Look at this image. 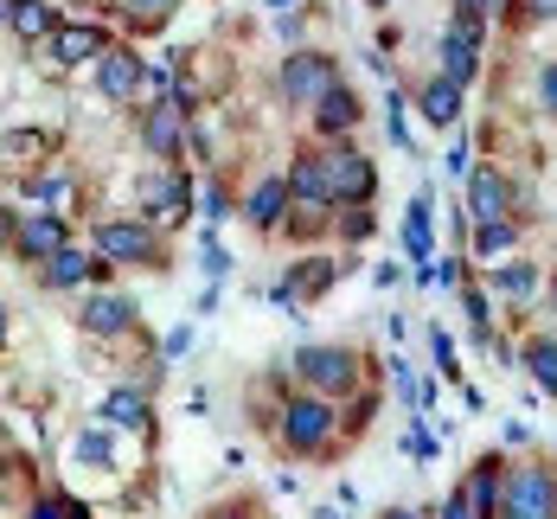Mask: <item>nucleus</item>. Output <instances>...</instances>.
I'll return each instance as SVG.
<instances>
[{
    "label": "nucleus",
    "instance_id": "38",
    "mask_svg": "<svg viewBox=\"0 0 557 519\" xmlns=\"http://www.w3.org/2000/svg\"><path fill=\"white\" fill-rule=\"evenodd\" d=\"M224 270H231V257H224V244H219V237H206V276L219 283Z\"/></svg>",
    "mask_w": 557,
    "mask_h": 519
},
{
    "label": "nucleus",
    "instance_id": "36",
    "mask_svg": "<svg viewBox=\"0 0 557 519\" xmlns=\"http://www.w3.org/2000/svg\"><path fill=\"white\" fill-rule=\"evenodd\" d=\"M173 90V71L168 64H148V77H141V97H168Z\"/></svg>",
    "mask_w": 557,
    "mask_h": 519
},
{
    "label": "nucleus",
    "instance_id": "17",
    "mask_svg": "<svg viewBox=\"0 0 557 519\" xmlns=\"http://www.w3.org/2000/svg\"><path fill=\"white\" fill-rule=\"evenodd\" d=\"M110 52V39H103V26H58L52 33V58L58 64H90V58Z\"/></svg>",
    "mask_w": 557,
    "mask_h": 519
},
{
    "label": "nucleus",
    "instance_id": "14",
    "mask_svg": "<svg viewBox=\"0 0 557 519\" xmlns=\"http://www.w3.org/2000/svg\"><path fill=\"white\" fill-rule=\"evenodd\" d=\"M64 244H71V237H64V219H58V212H33V219H20V231H13V250L33 257V263L58 257Z\"/></svg>",
    "mask_w": 557,
    "mask_h": 519
},
{
    "label": "nucleus",
    "instance_id": "6",
    "mask_svg": "<svg viewBox=\"0 0 557 519\" xmlns=\"http://www.w3.org/2000/svg\"><path fill=\"white\" fill-rule=\"evenodd\" d=\"M321 155H327V180H334V206H366V199H372V186H379L372 161H366L352 141H327Z\"/></svg>",
    "mask_w": 557,
    "mask_h": 519
},
{
    "label": "nucleus",
    "instance_id": "24",
    "mask_svg": "<svg viewBox=\"0 0 557 519\" xmlns=\"http://www.w3.org/2000/svg\"><path fill=\"white\" fill-rule=\"evenodd\" d=\"M494 288H500L506 301H532L539 270H532V263H494Z\"/></svg>",
    "mask_w": 557,
    "mask_h": 519
},
{
    "label": "nucleus",
    "instance_id": "4",
    "mask_svg": "<svg viewBox=\"0 0 557 519\" xmlns=\"http://www.w3.org/2000/svg\"><path fill=\"white\" fill-rule=\"evenodd\" d=\"M97 257H110V263H168V250H161L148 219H103L97 225Z\"/></svg>",
    "mask_w": 557,
    "mask_h": 519
},
{
    "label": "nucleus",
    "instance_id": "26",
    "mask_svg": "<svg viewBox=\"0 0 557 519\" xmlns=\"http://www.w3.org/2000/svg\"><path fill=\"white\" fill-rule=\"evenodd\" d=\"M0 155H7L13 168H26V161H39V155H52V141H46L39 128H13V135L0 141Z\"/></svg>",
    "mask_w": 557,
    "mask_h": 519
},
{
    "label": "nucleus",
    "instance_id": "20",
    "mask_svg": "<svg viewBox=\"0 0 557 519\" xmlns=\"http://www.w3.org/2000/svg\"><path fill=\"white\" fill-rule=\"evenodd\" d=\"M352 122H359V97H352L346 84H339V90H327V97L314 103V128H321V135H334V141L352 128Z\"/></svg>",
    "mask_w": 557,
    "mask_h": 519
},
{
    "label": "nucleus",
    "instance_id": "50",
    "mask_svg": "<svg viewBox=\"0 0 557 519\" xmlns=\"http://www.w3.org/2000/svg\"><path fill=\"white\" fill-rule=\"evenodd\" d=\"M0 341H7V308H0Z\"/></svg>",
    "mask_w": 557,
    "mask_h": 519
},
{
    "label": "nucleus",
    "instance_id": "42",
    "mask_svg": "<svg viewBox=\"0 0 557 519\" xmlns=\"http://www.w3.org/2000/svg\"><path fill=\"white\" fill-rule=\"evenodd\" d=\"M186 346H193V328H173V334H168V353H173V359H180Z\"/></svg>",
    "mask_w": 557,
    "mask_h": 519
},
{
    "label": "nucleus",
    "instance_id": "35",
    "mask_svg": "<svg viewBox=\"0 0 557 519\" xmlns=\"http://www.w3.org/2000/svg\"><path fill=\"white\" fill-rule=\"evenodd\" d=\"M339 237H372V212H366V206L339 212Z\"/></svg>",
    "mask_w": 557,
    "mask_h": 519
},
{
    "label": "nucleus",
    "instance_id": "37",
    "mask_svg": "<svg viewBox=\"0 0 557 519\" xmlns=\"http://www.w3.org/2000/svg\"><path fill=\"white\" fill-rule=\"evenodd\" d=\"M199 212H206V219L219 225L224 212H231V206H224V186H206V193H199Z\"/></svg>",
    "mask_w": 557,
    "mask_h": 519
},
{
    "label": "nucleus",
    "instance_id": "18",
    "mask_svg": "<svg viewBox=\"0 0 557 519\" xmlns=\"http://www.w3.org/2000/svg\"><path fill=\"white\" fill-rule=\"evenodd\" d=\"M417 110H423V122H436V128H455V115H461V84H455V77H430L423 97H417Z\"/></svg>",
    "mask_w": 557,
    "mask_h": 519
},
{
    "label": "nucleus",
    "instance_id": "33",
    "mask_svg": "<svg viewBox=\"0 0 557 519\" xmlns=\"http://www.w3.org/2000/svg\"><path fill=\"white\" fill-rule=\"evenodd\" d=\"M430 346H436V366H443V379H461V359H455V341H448L443 328L430 334Z\"/></svg>",
    "mask_w": 557,
    "mask_h": 519
},
{
    "label": "nucleus",
    "instance_id": "7",
    "mask_svg": "<svg viewBox=\"0 0 557 519\" xmlns=\"http://www.w3.org/2000/svg\"><path fill=\"white\" fill-rule=\"evenodd\" d=\"M141 206H148L154 225H168V231L186 225V219H193V180H186L180 168L148 173V180H141Z\"/></svg>",
    "mask_w": 557,
    "mask_h": 519
},
{
    "label": "nucleus",
    "instance_id": "41",
    "mask_svg": "<svg viewBox=\"0 0 557 519\" xmlns=\"http://www.w3.org/2000/svg\"><path fill=\"white\" fill-rule=\"evenodd\" d=\"M436 519H474V507L461 501V487H455V494H448V501H443V514H436Z\"/></svg>",
    "mask_w": 557,
    "mask_h": 519
},
{
    "label": "nucleus",
    "instance_id": "22",
    "mask_svg": "<svg viewBox=\"0 0 557 519\" xmlns=\"http://www.w3.org/2000/svg\"><path fill=\"white\" fill-rule=\"evenodd\" d=\"M7 26H13V33H20L26 46H46V39H52V33H58V13H52V7H46V0H20Z\"/></svg>",
    "mask_w": 557,
    "mask_h": 519
},
{
    "label": "nucleus",
    "instance_id": "25",
    "mask_svg": "<svg viewBox=\"0 0 557 519\" xmlns=\"http://www.w3.org/2000/svg\"><path fill=\"white\" fill-rule=\"evenodd\" d=\"M512 237H519V231H512V219H487V225L474 231V257H487V263H500L506 250H512Z\"/></svg>",
    "mask_w": 557,
    "mask_h": 519
},
{
    "label": "nucleus",
    "instance_id": "10",
    "mask_svg": "<svg viewBox=\"0 0 557 519\" xmlns=\"http://www.w3.org/2000/svg\"><path fill=\"white\" fill-rule=\"evenodd\" d=\"M141 148L154 155V161H180V148H186V110L180 103H148L141 115Z\"/></svg>",
    "mask_w": 557,
    "mask_h": 519
},
{
    "label": "nucleus",
    "instance_id": "48",
    "mask_svg": "<svg viewBox=\"0 0 557 519\" xmlns=\"http://www.w3.org/2000/svg\"><path fill=\"white\" fill-rule=\"evenodd\" d=\"M13 231H20L13 225V212H0V237H13Z\"/></svg>",
    "mask_w": 557,
    "mask_h": 519
},
{
    "label": "nucleus",
    "instance_id": "8",
    "mask_svg": "<svg viewBox=\"0 0 557 519\" xmlns=\"http://www.w3.org/2000/svg\"><path fill=\"white\" fill-rule=\"evenodd\" d=\"M474 71H481V13H455L443 33V77H455L468 90Z\"/></svg>",
    "mask_w": 557,
    "mask_h": 519
},
{
    "label": "nucleus",
    "instance_id": "1",
    "mask_svg": "<svg viewBox=\"0 0 557 519\" xmlns=\"http://www.w3.org/2000/svg\"><path fill=\"white\" fill-rule=\"evenodd\" d=\"M334 430H339V417H334V404L321 398V392L282 404V449H288V456H314V449H327Z\"/></svg>",
    "mask_w": 557,
    "mask_h": 519
},
{
    "label": "nucleus",
    "instance_id": "2",
    "mask_svg": "<svg viewBox=\"0 0 557 519\" xmlns=\"http://www.w3.org/2000/svg\"><path fill=\"white\" fill-rule=\"evenodd\" d=\"M500 519H557V468H545V461L506 468Z\"/></svg>",
    "mask_w": 557,
    "mask_h": 519
},
{
    "label": "nucleus",
    "instance_id": "45",
    "mask_svg": "<svg viewBox=\"0 0 557 519\" xmlns=\"http://www.w3.org/2000/svg\"><path fill=\"white\" fill-rule=\"evenodd\" d=\"M212 519H257V514H244V507H219Z\"/></svg>",
    "mask_w": 557,
    "mask_h": 519
},
{
    "label": "nucleus",
    "instance_id": "32",
    "mask_svg": "<svg viewBox=\"0 0 557 519\" xmlns=\"http://www.w3.org/2000/svg\"><path fill=\"white\" fill-rule=\"evenodd\" d=\"M385 128H391V141H397V148L410 155V115H404V90L391 97V115H385Z\"/></svg>",
    "mask_w": 557,
    "mask_h": 519
},
{
    "label": "nucleus",
    "instance_id": "44",
    "mask_svg": "<svg viewBox=\"0 0 557 519\" xmlns=\"http://www.w3.org/2000/svg\"><path fill=\"white\" fill-rule=\"evenodd\" d=\"M385 519H430V514H417V507H391Z\"/></svg>",
    "mask_w": 557,
    "mask_h": 519
},
{
    "label": "nucleus",
    "instance_id": "34",
    "mask_svg": "<svg viewBox=\"0 0 557 519\" xmlns=\"http://www.w3.org/2000/svg\"><path fill=\"white\" fill-rule=\"evenodd\" d=\"M404 449H410L417 461H430V456H436V436H430L423 423H410V430H404Z\"/></svg>",
    "mask_w": 557,
    "mask_h": 519
},
{
    "label": "nucleus",
    "instance_id": "51",
    "mask_svg": "<svg viewBox=\"0 0 557 519\" xmlns=\"http://www.w3.org/2000/svg\"><path fill=\"white\" fill-rule=\"evenodd\" d=\"M552 308H557V283H552Z\"/></svg>",
    "mask_w": 557,
    "mask_h": 519
},
{
    "label": "nucleus",
    "instance_id": "23",
    "mask_svg": "<svg viewBox=\"0 0 557 519\" xmlns=\"http://www.w3.org/2000/svg\"><path fill=\"white\" fill-rule=\"evenodd\" d=\"M90 270H97V263H90L84 250H71V244H64L58 257H46V288H77Z\"/></svg>",
    "mask_w": 557,
    "mask_h": 519
},
{
    "label": "nucleus",
    "instance_id": "28",
    "mask_svg": "<svg viewBox=\"0 0 557 519\" xmlns=\"http://www.w3.org/2000/svg\"><path fill=\"white\" fill-rule=\"evenodd\" d=\"M71 461H77V468H110V430H84V436L71 443Z\"/></svg>",
    "mask_w": 557,
    "mask_h": 519
},
{
    "label": "nucleus",
    "instance_id": "52",
    "mask_svg": "<svg viewBox=\"0 0 557 519\" xmlns=\"http://www.w3.org/2000/svg\"><path fill=\"white\" fill-rule=\"evenodd\" d=\"M372 7H391V0H372Z\"/></svg>",
    "mask_w": 557,
    "mask_h": 519
},
{
    "label": "nucleus",
    "instance_id": "12",
    "mask_svg": "<svg viewBox=\"0 0 557 519\" xmlns=\"http://www.w3.org/2000/svg\"><path fill=\"white\" fill-rule=\"evenodd\" d=\"M97 341H115V334H135V301L128 295H110V288H97L90 301H84V314H77Z\"/></svg>",
    "mask_w": 557,
    "mask_h": 519
},
{
    "label": "nucleus",
    "instance_id": "11",
    "mask_svg": "<svg viewBox=\"0 0 557 519\" xmlns=\"http://www.w3.org/2000/svg\"><path fill=\"white\" fill-rule=\"evenodd\" d=\"M500 494H506V461L481 456L474 461V474L461 481V501L474 507V519H500Z\"/></svg>",
    "mask_w": 557,
    "mask_h": 519
},
{
    "label": "nucleus",
    "instance_id": "9",
    "mask_svg": "<svg viewBox=\"0 0 557 519\" xmlns=\"http://www.w3.org/2000/svg\"><path fill=\"white\" fill-rule=\"evenodd\" d=\"M141 77H148V58L141 52L110 46V52L97 58V97H103V103H128V97H141Z\"/></svg>",
    "mask_w": 557,
    "mask_h": 519
},
{
    "label": "nucleus",
    "instance_id": "15",
    "mask_svg": "<svg viewBox=\"0 0 557 519\" xmlns=\"http://www.w3.org/2000/svg\"><path fill=\"white\" fill-rule=\"evenodd\" d=\"M506 206H512V180L500 168H474L468 173V212L487 225V219H506Z\"/></svg>",
    "mask_w": 557,
    "mask_h": 519
},
{
    "label": "nucleus",
    "instance_id": "47",
    "mask_svg": "<svg viewBox=\"0 0 557 519\" xmlns=\"http://www.w3.org/2000/svg\"><path fill=\"white\" fill-rule=\"evenodd\" d=\"M263 7H276V13H295V7H301V0H263Z\"/></svg>",
    "mask_w": 557,
    "mask_h": 519
},
{
    "label": "nucleus",
    "instance_id": "30",
    "mask_svg": "<svg viewBox=\"0 0 557 519\" xmlns=\"http://www.w3.org/2000/svg\"><path fill=\"white\" fill-rule=\"evenodd\" d=\"M26 193H33V199H46V206H58L71 186H64V173H33V180H26Z\"/></svg>",
    "mask_w": 557,
    "mask_h": 519
},
{
    "label": "nucleus",
    "instance_id": "49",
    "mask_svg": "<svg viewBox=\"0 0 557 519\" xmlns=\"http://www.w3.org/2000/svg\"><path fill=\"white\" fill-rule=\"evenodd\" d=\"M13 7H20V0H0V26H7V20H13Z\"/></svg>",
    "mask_w": 557,
    "mask_h": 519
},
{
    "label": "nucleus",
    "instance_id": "13",
    "mask_svg": "<svg viewBox=\"0 0 557 519\" xmlns=\"http://www.w3.org/2000/svg\"><path fill=\"white\" fill-rule=\"evenodd\" d=\"M288 193H295V206H334V180H327V155H321V148L295 155V168H288Z\"/></svg>",
    "mask_w": 557,
    "mask_h": 519
},
{
    "label": "nucleus",
    "instance_id": "21",
    "mask_svg": "<svg viewBox=\"0 0 557 519\" xmlns=\"http://www.w3.org/2000/svg\"><path fill=\"white\" fill-rule=\"evenodd\" d=\"M288 199H295V193H288V180H263V186L250 193V206H244V212H250V225L276 231L282 212H288Z\"/></svg>",
    "mask_w": 557,
    "mask_h": 519
},
{
    "label": "nucleus",
    "instance_id": "16",
    "mask_svg": "<svg viewBox=\"0 0 557 519\" xmlns=\"http://www.w3.org/2000/svg\"><path fill=\"white\" fill-rule=\"evenodd\" d=\"M404 257H410V263H430V257H436V219H430V193H417V199H410V212H404Z\"/></svg>",
    "mask_w": 557,
    "mask_h": 519
},
{
    "label": "nucleus",
    "instance_id": "3",
    "mask_svg": "<svg viewBox=\"0 0 557 519\" xmlns=\"http://www.w3.org/2000/svg\"><path fill=\"white\" fill-rule=\"evenodd\" d=\"M295 372H301V385L321 392V398H339V392L359 385V359H352V346H301V353H295Z\"/></svg>",
    "mask_w": 557,
    "mask_h": 519
},
{
    "label": "nucleus",
    "instance_id": "46",
    "mask_svg": "<svg viewBox=\"0 0 557 519\" xmlns=\"http://www.w3.org/2000/svg\"><path fill=\"white\" fill-rule=\"evenodd\" d=\"M487 7H494V0H461V13H487Z\"/></svg>",
    "mask_w": 557,
    "mask_h": 519
},
{
    "label": "nucleus",
    "instance_id": "5",
    "mask_svg": "<svg viewBox=\"0 0 557 519\" xmlns=\"http://www.w3.org/2000/svg\"><path fill=\"white\" fill-rule=\"evenodd\" d=\"M327 90H339V64L327 52H288L282 64V97L288 103H301V110H314Z\"/></svg>",
    "mask_w": 557,
    "mask_h": 519
},
{
    "label": "nucleus",
    "instance_id": "19",
    "mask_svg": "<svg viewBox=\"0 0 557 519\" xmlns=\"http://www.w3.org/2000/svg\"><path fill=\"white\" fill-rule=\"evenodd\" d=\"M97 417L115 423V430H148V392H135V385H122L110 398L97 404Z\"/></svg>",
    "mask_w": 557,
    "mask_h": 519
},
{
    "label": "nucleus",
    "instance_id": "29",
    "mask_svg": "<svg viewBox=\"0 0 557 519\" xmlns=\"http://www.w3.org/2000/svg\"><path fill=\"white\" fill-rule=\"evenodd\" d=\"M173 7H180V0H122V13H128L135 26H148V33H154V26H168Z\"/></svg>",
    "mask_w": 557,
    "mask_h": 519
},
{
    "label": "nucleus",
    "instance_id": "40",
    "mask_svg": "<svg viewBox=\"0 0 557 519\" xmlns=\"http://www.w3.org/2000/svg\"><path fill=\"white\" fill-rule=\"evenodd\" d=\"M539 90H545V110L557 115V58L545 64V71H539Z\"/></svg>",
    "mask_w": 557,
    "mask_h": 519
},
{
    "label": "nucleus",
    "instance_id": "43",
    "mask_svg": "<svg viewBox=\"0 0 557 519\" xmlns=\"http://www.w3.org/2000/svg\"><path fill=\"white\" fill-rule=\"evenodd\" d=\"M525 13L532 20H557V0H525Z\"/></svg>",
    "mask_w": 557,
    "mask_h": 519
},
{
    "label": "nucleus",
    "instance_id": "39",
    "mask_svg": "<svg viewBox=\"0 0 557 519\" xmlns=\"http://www.w3.org/2000/svg\"><path fill=\"white\" fill-rule=\"evenodd\" d=\"M443 168H448V180H461V173H468V141H461V135H455V148L443 155Z\"/></svg>",
    "mask_w": 557,
    "mask_h": 519
},
{
    "label": "nucleus",
    "instance_id": "31",
    "mask_svg": "<svg viewBox=\"0 0 557 519\" xmlns=\"http://www.w3.org/2000/svg\"><path fill=\"white\" fill-rule=\"evenodd\" d=\"M26 519H90V514H84L77 501H64V494H52V501H39V507H33Z\"/></svg>",
    "mask_w": 557,
    "mask_h": 519
},
{
    "label": "nucleus",
    "instance_id": "27",
    "mask_svg": "<svg viewBox=\"0 0 557 519\" xmlns=\"http://www.w3.org/2000/svg\"><path fill=\"white\" fill-rule=\"evenodd\" d=\"M525 366H532L539 392H552V398H557V341H532V346H525Z\"/></svg>",
    "mask_w": 557,
    "mask_h": 519
}]
</instances>
